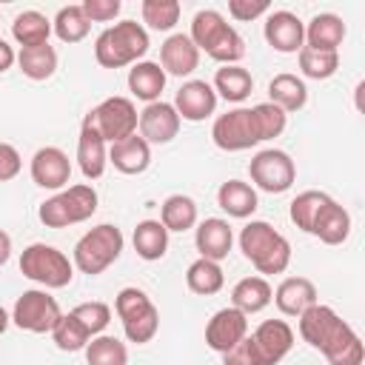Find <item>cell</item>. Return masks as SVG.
Wrapping results in <instances>:
<instances>
[{"label": "cell", "instance_id": "cell-1", "mask_svg": "<svg viewBox=\"0 0 365 365\" xmlns=\"http://www.w3.org/2000/svg\"><path fill=\"white\" fill-rule=\"evenodd\" d=\"M297 319H299V336L311 348H317L328 359V365H362L365 348L359 334L331 305L314 302Z\"/></svg>", "mask_w": 365, "mask_h": 365}, {"label": "cell", "instance_id": "cell-2", "mask_svg": "<svg viewBox=\"0 0 365 365\" xmlns=\"http://www.w3.org/2000/svg\"><path fill=\"white\" fill-rule=\"evenodd\" d=\"M188 37L200 51H205L211 60H217L222 66H240V60L245 57V40L240 37V31L234 26L225 23V17L217 9L197 11L191 20Z\"/></svg>", "mask_w": 365, "mask_h": 365}, {"label": "cell", "instance_id": "cell-3", "mask_svg": "<svg viewBox=\"0 0 365 365\" xmlns=\"http://www.w3.org/2000/svg\"><path fill=\"white\" fill-rule=\"evenodd\" d=\"M240 251L259 274H282L291 265V242L265 220H251L240 231Z\"/></svg>", "mask_w": 365, "mask_h": 365}, {"label": "cell", "instance_id": "cell-4", "mask_svg": "<svg viewBox=\"0 0 365 365\" xmlns=\"http://www.w3.org/2000/svg\"><path fill=\"white\" fill-rule=\"evenodd\" d=\"M148 51V31L137 20H120L94 40V57L103 68L134 66Z\"/></svg>", "mask_w": 365, "mask_h": 365}, {"label": "cell", "instance_id": "cell-5", "mask_svg": "<svg viewBox=\"0 0 365 365\" xmlns=\"http://www.w3.org/2000/svg\"><path fill=\"white\" fill-rule=\"evenodd\" d=\"M123 245H125V237H123V231L117 225H111V222L94 225L74 245V268L80 274L97 277L108 265L117 262V257L123 254Z\"/></svg>", "mask_w": 365, "mask_h": 365}, {"label": "cell", "instance_id": "cell-6", "mask_svg": "<svg viewBox=\"0 0 365 365\" xmlns=\"http://www.w3.org/2000/svg\"><path fill=\"white\" fill-rule=\"evenodd\" d=\"M97 211V191L86 182L80 185H68L63 191H57L54 197H48L37 217L46 228H66V225H77L86 222L91 214Z\"/></svg>", "mask_w": 365, "mask_h": 365}, {"label": "cell", "instance_id": "cell-7", "mask_svg": "<svg viewBox=\"0 0 365 365\" xmlns=\"http://www.w3.org/2000/svg\"><path fill=\"white\" fill-rule=\"evenodd\" d=\"M20 271L43 288H66L74 279V262L54 245L31 242L20 254Z\"/></svg>", "mask_w": 365, "mask_h": 365}, {"label": "cell", "instance_id": "cell-8", "mask_svg": "<svg viewBox=\"0 0 365 365\" xmlns=\"http://www.w3.org/2000/svg\"><path fill=\"white\" fill-rule=\"evenodd\" d=\"M114 311L123 322V331L128 336V342H137V345H145L154 339L157 328H160V311L157 305L151 302V297L134 285L123 288L114 299Z\"/></svg>", "mask_w": 365, "mask_h": 365}, {"label": "cell", "instance_id": "cell-9", "mask_svg": "<svg viewBox=\"0 0 365 365\" xmlns=\"http://www.w3.org/2000/svg\"><path fill=\"white\" fill-rule=\"evenodd\" d=\"M86 120L100 131V137L106 140V145L120 143L131 134H137V106L128 97H106L100 106H94Z\"/></svg>", "mask_w": 365, "mask_h": 365}, {"label": "cell", "instance_id": "cell-10", "mask_svg": "<svg viewBox=\"0 0 365 365\" xmlns=\"http://www.w3.org/2000/svg\"><path fill=\"white\" fill-rule=\"evenodd\" d=\"M60 317H63L60 302L48 291H40V288L23 291L11 308V322L29 334H51Z\"/></svg>", "mask_w": 365, "mask_h": 365}, {"label": "cell", "instance_id": "cell-11", "mask_svg": "<svg viewBox=\"0 0 365 365\" xmlns=\"http://www.w3.org/2000/svg\"><path fill=\"white\" fill-rule=\"evenodd\" d=\"M248 174H251V182L265 191V194H282L294 185L297 180V165L294 160L279 151V148H262L251 157L248 163Z\"/></svg>", "mask_w": 365, "mask_h": 365}, {"label": "cell", "instance_id": "cell-12", "mask_svg": "<svg viewBox=\"0 0 365 365\" xmlns=\"http://www.w3.org/2000/svg\"><path fill=\"white\" fill-rule=\"evenodd\" d=\"M211 140L222 151H245V148L262 143L251 108H231V111L220 114L211 125Z\"/></svg>", "mask_w": 365, "mask_h": 365}, {"label": "cell", "instance_id": "cell-13", "mask_svg": "<svg viewBox=\"0 0 365 365\" xmlns=\"http://www.w3.org/2000/svg\"><path fill=\"white\" fill-rule=\"evenodd\" d=\"M262 34H265V43L279 54H297L305 46V23L285 9L268 11Z\"/></svg>", "mask_w": 365, "mask_h": 365}, {"label": "cell", "instance_id": "cell-14", "mask_svg": "<svg viewBox=\"0 0 365 365\" xmlns=\"http://www.w3.org/2000/svg\"><path fill=\"white\" fill-rule=\"evenodd\" d=\"M180 114L171 103H148L143 111H140V120H137V128H140V137L148 143V145H165L177 137L180 131Z\"/></svg>", "mask_w": 365, "mask_h": 365}, {"label": "cell", "instance_id": "cell-15", "mask_svg": "<svg viewBox=\"0 0 365 365\" xmlns=\"http://www.w3.org/2000/svg\"><path fill=\"white\" fill-rule=\"evenodd\" d=\"M31 180H34V185H40L46 191H63L71 180L68 154L57 145L37 148L31 157Z\"/></svg>", "mask_w": 365, "mask_h": 365}, {"label": "cell", "instance_id": "cell-16", "mask_svg": "<svg viewBox=\"0 0 365 365\" xmlns=\"http://www.w3.org/2000/svg\"><path fill=\"white\" fill-rule=\"evenodd\" d=\"M245 334H248V317L242 311H237L234 305H228V308H220L208 319V325H205V345L211 351H217V354H225Z\"/></svg>", "mask_w": 365, "mask_h": 365}, {"label": "cell", "instance_id": "cell-17", "mask_svg": "<svg viewBox=\"0 0 365 365\" xmlns=\"http://www.w3.org/2000/svg\"><path fill=\"white\" fill-rule=\"evenodd\" d=\"M254 348L262 359V365H277L288 356V351L294 348V331L285 319H265L257 325V331L251 334Z\"/></svg>", "mask_w": 365, "mask_h": 365}, {"label": "cell", "instance_id": "cell-18", "mask_svg": "<svg viewBox=\"0 0 365 365\" xmlns=\"http://www.w3.org/2000/svg\"><path fill=\"white\" fill-rule=\"evenodd\" d=\"M180 114V120H188V123H202L205 117L214 114L217 108V91L211 88V83L205 80H188L180 86L174 103H171Z\"/></svg>", "mask_w": 365, "mask_h": 365}, {"label": "cell", "instance_id": "cell-19", "mask_svg": "<svg viewBox=\"0 0 365 365\" xmlns=\"http://www.w3.org/2000/svg\"><path fill=\"white\" fill-rule=\"evenodd\" d=\"M194 245H197V251H200L202 259H214V262L225 259L228 251H231V245H234V231H231L228 220H222V217H205L197 225V231H194Z\"/></svg>", "mask_w": 365, "mask_h": 365}, {"label": "cell", "instance_id": "cell-20", "mask_svg": "<svg viewBox=\"0 0 365 365\" xmlns=\"http://www.w3.org/2000/svg\"><path fill=\"white\" fill-rule=\"evenodd\" d=\"M108 163V151H106V140L100 137V131L83 117L80 125V137H77V165L83 171L86 180H100Z\"/></svg>", "mask_w": 365, "mask_h": 365}, {"label": "cell", "instance_id": "cell-21", "mask_svg": "<svg viewBox=\"0 0 365 365\" xmlns=\"http://www.w3.org/2000/svg\"><path fill=\"white\" fill-rule=\"evenodd\" d=\"M200 66V48L191 43L188 34H171L160 46V68L174 77H188Z\"/></svg>", "mask_w": 365, "mask_h": 365}, {"label": "cell", "instance_id": "cell-22", "mask_svg": "<svg viewBox=\"0 0 365 365\" xmlns=\"http://www.w3.org/2000/svg\"><path fill=\"white\" fill-rule=\"evenodd\" d=\"M271 302L279 308V314H285V317H299L302 311H308V308L317 302V285H314L308 277H285V279L277 285Z\"/></svg>", "mask_w": 365, "mask_h": 365}, {"label": "cell", "instance_id": "cell-23", "mask_svg": "<svg viewBox=\"0 0 365 365\" xmlns=\"http://www.w3.org/2000/svg\"><path fill=\"white\" fill-rule=\"evenodd\" d=\"M108 163L120 174H143L151 165V145L140 134H131V137H125L120 143H111Z\"/></svg>", "mask_w": 365, "mask_h": 365}, {"label": "cell", "instance_id": "cell-24", "mask_svg": "<svg viewBox=\"0 0 365 365\" xmlns=\"http://www.w3.org/2000/svg\"><path fill=\"white\" fill-rule=\"evenodd\" d=\"M342 40H345V23L339 14L322 11V14H314L311 23L305 26V46L308 48L339 51Z\"/></svg>", "mask_w": 365, "mask_h": 365}, {"label": "cell", "instance_id": "cell-25", "mask_svg": "<svg viewBox=\"0 0 365 365\" xmlns=\"http://www.w3.org/2000/svg\"><path fill=\"white\" fill-rule=\"evenodd\" d=\"M128 88L137 100H143L145 106L148 103H157L163 88H165V71L160 68V63H151V60H140L131 66L128 71Z\"/></svg>", "mask_w": 365, "mask_h": 365}, {"label": "cell", "instance_id": "cell-26", "mask_svg": "<svg viewBox=\"0 0 365 365\" xmlns=\"http://www.w3.org/2000/svg\"><path fill=\"white\" fill-rule=\"evenodd\" d=\"M268 103H274L277 108H282L285 114H294L299 108H305L308 103V88L302 83V77L291 74V71H282V74H274V80L268 83Z\"/></svg>", "mask_w": 365, "mask_h": 365}, {"label": "cell", "instance_id": "cell-27", "mask_svg": "<svg viewBox=\"0 0 365 365\" xmlns=\"http://www.w3.org/2000/svg\"><path fill=\"white\" fill-rule=\"evenodd\" d=\"M217 205L228 214V217H237V220H245L257 211L259 200H257V191L242 182V180H228L217 188Z\"/></svg>", "mask_w": 365, "mask_h": 365}, {"label": "cell", "instance_id": "cell-28", "mask_svg": "<svg viewBox=\"0 0 365 365\" xmlns=\"http://www.w3.org/2000/svg\"><path fill=\"white\" fill-rule=\"evenodd\" d=\"M271 297H274V288L268 285L265 277H245L234 285L231 291V305L237 311H242L245 317L251 314H259L262 308L271 305Z\"/></svg>", "mask_w": 365, "mask_h": 365}, {"label": "cell", "instance_id": "cell-29", "mask_svg": "<svg viewBox=\"0 0 365 365\" xmlns=\"http://www.w3.org/2000/svg\"><path fill=\"white\" fill-rule=\"evenodd\" d=\"M311 234L319 237L325 245H339V242H345L348 234H351V214H348L339 202L328 200V205H325V208L319 211V217L314 220Z\"/></svg>", "mask_w": 365, "mask_h": 365}, {"label": "cell", "instance_id": "cell-30", "mask_svg": "<svg viewBox=\"0 0 365 365\" xmlns=\"http://www.w3.org/2000/svg\"><path fill=\"white\" fill-rule=\"evenodd\" d=\"M131 242H134V251H137L140 259L157 262L168 251V231L160 220H143V222H137Z\"/></svg>", "mask_w": 365, "mask_h": 365}, {"label": "cell", "instance_id": "cell-31", "mask_svg": "<svg viewBox=\"0 0 365 365\" xmlns=\"http://www.w3.org/2000/svg\"><path fill=\"white\" fill-rule=\"evenodd\" d=\"M211 88L217 91V97H222L228 103H242L254 88V77L242 66H222V68H217Z\"/></svg>", "mask_w": 365, "mask_h": 365}, {"label": "cell", "instance_id": "cell-32", "mask_svg": "<svg viewBox=\"0 0 365 365\" xmlns=\"http://www.w3.org/2000/svg\"><path fill=\"white\" fill-rule=\"evenodd\" d=\"M160 222L165 225V231H188L197 225V202L188 197V194H171L163 200V208H160Z\"/></svg>", "mask_w": 365, "mask_h": 365}, {"label": "cell", "instance_id": "cell-33", "mask_svg": "<svg viewBox=\"0 0 365 365\" xmlns=\"http://www.w3.org/2000/svg\"><path fill=\"white\" fill-rule=\"evenodd\" d=\"M48 34H51V20L43 11H34V9L20 11L11 23V37L20 43V48L48 43Z\"/></svg>", "mask_w": 365, "mask_h": 365}, {"label": "cell", "instance_id": "cell-34", "mask_svg": "<svg viewBox=\"0 0 365 365\" xmlns=\"http://www.w3.org/2000/svg\"><path fill=\"white\" fill-rule=\"evenodd\" d=\"M17 66H20V71H23L29 80H37V83H40V80H48V77L57 71V51H54V46H48V43L20 48Z\"/></svg>", "mask_w": 365, "mask_h": 365}, {"label": "cell", "instance_id": "cell-35", "mask_svg": "<svg viewBox=\"0 0 365 365\" xmlns=\"http://www.w3.org/2000/svg\"><path fill=\"white\" fill-rule=\"evenodd\" d=\"M185 285H188L191 294L211 297V294L222 291V285H225V274H222L220 262H214V259H202V257H200V259H194V262L188 265V271H185Z\"/></svg>", "mask_w": 365, "mask_h": 365}, {"label": "cell", "instance_id": "cell-36", "mask_svg": "<svg viewBox=\"0 0 365 365\" xmlns=\"http://www.w3.org/2000/svg\"><path fill=\"white\" fill-rule=\"evenodd\" d=\"M328 194L325 191H302V194H297L294 200H291V208H288V217H291V222L299 228V231H305V234H311V228H314V220L319 217V211L328 205Z\"/></svg>", "mask_w": 365, "mask_h": 365}, {"label": "cell", "instance_id": "cell-37", "mask_svg": "<svg viewBox=\"0 0 365 365\" xmlns=\"http://www.w3.org/2000/svg\"><path fill=\"white\" fill-rule=\"evenodd\" d=\"M83 351H86V362L88 365H128L125 342H120L117 336H108V334L91 336Z\"/></svg>", "mask_w": 365, "mask_h": 365}, {"label": "cell", "instance_id": "cell-38", "mask_svg": "<svg viewBox=\"0 0 365 365\" xmlns=\"http://www.w3.org/2000/svg\"><path fill=\"white\" fill-rule=\"evenodd\" d=\"M51 29H54V34H57L63 43H80V40H86L91 23H88V17L83 14V6H80V3H71V6H63V9L57 11V17L51 20Z\"/></svg>", "mask_w": 365, "mask_h": 365}, {"label": "cell", "instance_id": "cell-39", "mask_svg": "<svg viewBox=\"0 0 365 365\" xmlns=\"http://www.w3.org/2000/svg\"><path fill=\"white\" fill-rule=\"evenodd\" d=\"M297 60H299V71L311 80H328L339 68V51H319V48L302 46L297 51Z\"/></svg>", "mask_w": 365, "mask_h": 365}, {"label": "cell", "instance_id": "cell-40", "mask_svg": "<svg viewBox=\"0 0 365 365\" xmlns=\"http://www.w3.org/2000/svg\"><path fill=\"white\" fill-rule=\"evenodd\" d=\"M180 11H182V6L177 0H143V6H140L143 23L154 31H171L180 20Z\"/></svg>", "mask_w": 365, "mask_h": 365}, {"label": "cell", "instance_id": "cell-41", "mask_svg": "<svg viewBox=\"0 0 365 365\" xmlns=\"http://www.w3.org/2000/svg\"><path fill=\"white\" fill-rule=\"evenodd\" d=\"M51 339H54V345H57L60 351L74 354V351H83L91 336H88V331L74 319V314L68 311V314H63V317L57 319V325L51 328Z\"/></svg>", "mask_w": 365, "mask_h": 365}, {"label": "cell", "instance_id": "cell-42", "mask_svg": "<svg viewBox=\"0 0 365 365\" xmlns=\"http://www.w3.org/2000/svg\"><path fill=\"white\" fill-rule=\"evenodd\" d=\"M71 314H74V319L88 331V336L103 334V331L108 328V322H111V308H108L106 302H100V299L80 302L77 308H71Z\"/></svg>", "mask_w": 365, "mask_h": 365}, {"label": "cell", "instance_id": "cell-43", "mask_svg": "<svg viewBox=\"0 0 365 365\" xmlns=\"http://www.w3.org/2000/svg\"><path fill=\"white\" fill-rule=\"evenodd\" d=\"M251 111H254V120H257V128H259V140H274L288 125V114L282 108H277L274 103H259Z\"/></svg>", "mask_w": 365, "mask_h": 365}, {"label": "cell", "instance_id": "cell-44", "mask_svg": "<svg viewBox=\"0 0 365 365\" xmlns=\"http://www.w3.org/2000/svg\"><path fill=\"white\" fill-rule=\"evenodd\" d=\"M222 365H262V359H259V354L254 348L251 334H245L231 351L222 354Z\"/></svg>", "mask_w": 365, "mask_h": 365}, {"label": "cell", "instance_id": "cell-45", "mask_svg": "<svg viewBox=\"0 0 365 365\" xmlns=\"http://www.w3.org/2000/svg\"><path fill=\"white\" fill-rule=\"evenodd\" d=\"M80 6H83V14L88 17V23H108L123 9L120 0H83Z\"/></svg>", "mask_w": 365, "mask_h": 365}, {"label": "cell", "instance_id": "cell-46", "mask_svg": "<svg viewBox=\"0 0 365 365\" xmlns=\"http://www.w3.org/2000/svg\"><path fill=\"white\" fill-rule=\"evenodd\" d=\"M271 3L268 0H228V14L240 23H248V20H257L259 14H268Z\"/></svg>", "mask_w": 365, "mask_h": 365}, {"label": "cell", "instance_id": "cell-47", "mask_svg": "<svg viewBox=\"0 0 365 365\" xmlns=\"http://www.w3.org/2000/svg\"><path fill=\"white\" fill-rule=\"evenodd\" d=\"M23 168V160H20V151L11 145V143H0V182H9L20 174Z\"/></svg>", "mask_w": 365, "mask_h": 365}, {"label": "cell", "instance_id": "cell-48", "mask_svg": "<svg viewBox=\"0 0 365 365\" xmlns=\"http://www.w3.org/2000/svg\"><path fill=\"white\" fill-rule=\"evenodd\" d=\"M14 63H17V54H14V48H11V46H9V43L0 37V74H3V71H9Z\"/></svg>", "mask_w": 365, "mask_h": 365}, {"label": "cell", "instance_id": "cell-49", "mask_svg": "<svg viewBox=\"0 0 365 365\" xmlns=\"http://www.w3.org/2000/svg\"><path fill=\"white\" fill-rule=\"evenodd\" d=\"M9 257H11V237L0 228V265H6Z\"/></svg>", "mask_w": 365, "mask_h": 365}, {"label": "cell", "instance_id": "cell-50", "mask_svg": "<svg viewBox=\"0 0 365 365\" xmlns=\"http://www.w3.org/2000/svg\"><path fill=\"white\" fill-rule=\"evenodd\" d=\"M9 322H11V314H9V311H6L3 305H0V334H3L6 328H9Z\"/></svg>", "mask_w": 365, "mask_h": 365}]
</instances>
